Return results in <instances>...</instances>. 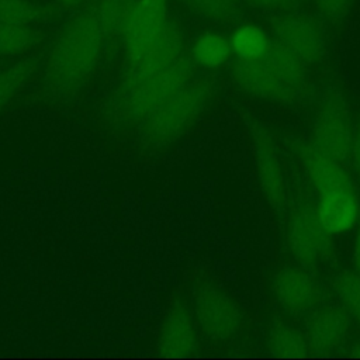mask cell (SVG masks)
<instances>
[{"label":"cell","mask_w":360,"mask_h":360,"mask_svg":"<svg viewBox=\"0 0 360 360\" xmlns=\"http://www.w3.org/2000/svg\"><path fill=\"white\" fill-rule=\"evenodd\" d=\"M271 291L278 307L291 316H307L318 307L322 290L311 269L301 264L280 267L271 278Z\"/></svg>","instance_id":"obj_10"},{"label":"cell","mask_w":360,"mask_h":360,"mask_svg":"<svg viewBox=\"0 0 360 360\" xmlns=\"http://www.w3.org/2000/svg\"><path fill=\"white\" fill-rule=\"evenodd\" d=\"M285 243L295 262L311 270L326 263L335 250L332 235L322 226L316 207L307 200L297 202L290 212Z\"/></svg>","instance_id":"obj_6"},{"label":"cell","mask_w":360,"mask_h":360,"mask_svg":"<svg viewBox=\"0 0 360 360\" xmlns=\"http://www.w3.org/2000/svg\"><path fill=\"white\" fill-rule=\"evenodd\" d=\"M181 3L194 15L212 22H229L236 18L240 8V0H181Z\"/></svg>","instance_id":"obj_23"},{"label":"cell","mask_w":360,"mask_h":360,"mask_svg":"<svg viewBox=\"0 0 360 360\" xmlns=\"http://www.w3.org/2000/svg\"><path fill=\"white\" fill-rule=\"evenodd\" d=\"M195 319L183 304H174L162 322L158 335V350L166 357H184L198 349Z\"/></svg>","instance_id":"obj_13"},{"label":"cell","mask_w":360,"mask_h":360,"mask_svg":"<svg viewBox=\"0 0 360 360\" xmlns=\"http://www.w3.org/2000/svg\"><path fill=\"white\" fill-rule=\"evenodd\" d=\"M316 15L330 24L342 22L357 0H309Z\"/></svg>","instance_id":"obj_25"},{"label":"cell","mask_w":360,"mask_h":360,"mask_svg":"<svg viewBox=\"0 0 360 360\" xmlns=\"http://www.w3.org/2000/svg\"><path fill=\"white\" fill-rule=\"evenodd\" d=\"M138 0H96L93 10L110 35H120Z\"/></svg>","instance_id":"obj_24"},{"label":"cell","mask_w":360,"mask_h":360,"mask_svg":"<svg viewBox=\"0 0 360 360\" xmlns=\"http://www.w3.org/2000/svg\"><path fill=\"white\" fill-rule=\"evenodd\" d=\"M352 316L342 304L318 305L307 315L305 339L312 353L326 354L342 346L350 330Z\"/></svg>","instance_id":"obj_12"},{"label":"cell","mask_w":360,"mask_h":360,"mask_svg":"<svg viewBox=\"0 0 360 360\" xmlns=\"http://www.w3.org/2000/svg\"><path fill=\"white\" fill-rule=\"evenodd\" d=\"M307 65L273 41L267 52L253 60L236 59L231 75L236 87L264 101L294 104L308 90Z\"/></svg>","instance_id":"obj_2"},{"label":"cell","mask_w":360,"mask_h":360,"mask_svg":"<svg viewBox=\"0 0 360 360\" xmlns=\"http://www.w3.org/2000/svg\"><path fill=\"white\" fill-rule=\"evenodd\" d=\"M271 38L307 66L318 65L328 53L325 21L309 13H280L271 24Z\"/></svg>","instance_id":"obj_7"},{"label":"cell","mask_w":360,"mask_h":360,"mask_svg":"<svg viewBox=\"0 0 360 360\" xmlns=\"http://www.w3.org/2000/svg\"><path fill=\"white\" fill-rule=\"evenodd\" d=\"M267 350L280 357H302L309 349L304 332L283 321H274L266 338Z\"/></svg>","instance_id":"obj_18"},{"label":"cell","mask_w":360,"mask_h":360,"mask_svg":"<svg viewBox=\"0 0 360 360\" xmlns=\"http://www.w3.org/2000/svg\"><path fill=\"white\" fill-rule=\"evenodd\" d=\"M193 315L202 333L217 342L233 339L243 323V315L236 301L214 284H202L195 290Z\"/></svg>","instance_id":"obj_9"},{"label":"cell","mask_w":360,"mask_h":360,"mask_svg":"<svg viewBox=\"0 0 360 360\" xmlns=\"http://www.w3.org/2000/svg\"><path fill=\"white\" fill-rule=\"evenodd\" d=\"M232 53L239 60H253L263 56L273 44L271 35L256 22H242L229 35Z\"/></svg>","instance_id":"obj_17"},{"label":"cell","mask_w":360,"mask_h":360,"mask_svg":"<svg viewBox=\"0 0 360 360\" xmlns=\"http://www.w3.org/2000/svg\"><path fill=\"white\" fill-rule=\"evenodd\" d=\"M229 37L219 31L200 32L190 45L188 56L194 66L215 70L226 65L232 56Z\"/></svg>","instance_id":"obj_16"},{"label":"cell","mask_w":360,"mask_h":360,"mask_svg":"<svg viewBox=\"0 0 360 360\" xmlns=\"http://www.w3.org/2000/svg\"><path fill=\"white\" fill-rule=\"evenodd\" d=\"M211 98V83L202 77H193L142 122L143 143L158 148L176 142L198 121Z\"/></svg>","instance_id":"obj_4"},{"label":"cell","mask_w":360,"mask_h":360,"mask_svg":"<svg viewBox=\"0 0 360 360\" xmlns=\"http://www.w3.org/2000/svg\"><path fill=\"white\" fill-rule=\"evenodd\" d=\"M246 1L253 7L264 11L284 13V11L294 10L301 0H246Z\"/></svg>","instance_id":"obj_27"},{"label":"cell","mask_w":360,"mask_h":360,"mask_svg":"<svg viewBox=\"0 0 360 360\" xmlns=\"http://www.w3.org/2000/svg\"><path fill=\"white\" fill-rule=\"evenodd\" d=\"M52 14V7L35 0H0V21L35 25Z\"/></svg>","instance_id":"obj_21"},{"label":"cell","mask_w":360,"mask_h":360,"mask_svg":"<svg viewBox=\"0 0 360 360\" xmlns=\"http://www.w3.org/2000/svg\"><path fill=\"white\" fill-rule=\"evenodd\" d=\"M347 160L350 162V167L354 179L360 184V120L354 124V128H353V136H352Z\"/></svg>","instance_id":"obj_26"},{"label":"cell","mask_w":360,"mask_h":360,"mask_svg":"<svg viewBox=\"0 0 360 360\" xmlns=\"http://www.w3.org/2000/svg\"><path fill=\"white\" fill-rule=\"evenodd\" d=\"M37 69V62L31 58L21 59L6 68H0V112L25 87Z\"/></svg>","instance_id":"obj_20"},{"label":"cell","mask_w":360,"mask_h":360,"mask_svg":"<svg viewBox=\"0 0 360 360\" xmlns=\"http://www.w3.org/2000/svg\"><path fill=\"white\" fill-rule=\"evenodd\" d=\"M193 68L190 56L183 55L172 65L155 72H127L111 100V112L120 121L142 124L194 77Z\"/></svg>","instance_id":"obj_3"},{"label":"cell","mask_w":360,"mask_h":360,"mask_svg":"<svg viewBox=\"0 0 360 360\" xmlns=\"http://www.w3.org/2000/svg\"><path fill=\"white\" fill-rule=\"evenodd\" d=\"M297 152L307 180L316 194L338 188L356 190L354 181L342 162L321 153L309 142L298 143Z\"/></svg>","instance_id":"obj_14"},{"label":"cell","mask_w":360,"mask_h":360,"mask_svg":"<svg viewBox=\"0 0 360 360\" xmlns=\"http://www.w3.org/2000/svg\"><path fill=\"white\" fill-rule=\"evenodd\" d=\"M353 267L360 274V226L356 232L353 242Z\"/></svg>","instance_id":"obj_29"},{"label":"cell","mask_w":360,"mask_h":360,"mask_svg":"<svg viewBox=\"0 0 360 360\" xmlns=\"http://www.w3.org/2000/svg\"><path fill=\"white\" fill-rule=\"evenodd\" d=\"M349 354H350V356H360V342H357V343H354L353 346H350Z\"/></svg>","instance_id":"obj_30"},{"label":"cell","mask_w":360,"mask_h":360,"mask_svg":"<svg viewBox=\"0 0 360 360\" xmlns=\"http://www.w3.org/2000/svg\"><path fill=\"white\" fill-rule=\"evenodd\" d=\"M315 207L322 226L330 235L345 233L359 221L360 202L356 190L338 188L321 193Z\"/></svg>","instance_id":"obj_15"},{"label":"cell","mask_w":360,"mask_h":360,"mask_svg":"<svg viewBox=\"0 0 360 360\" xmlns=\"http://www.w3.org/2000/svg\"><path fill=\"white\" fill-rule=\"evenodd\" d=\"M250 142L262 195L276 212H283L288 205V188L276 139L263 122L252 121Z\"/></svg>","instance_id":"obj_8"},{"label":"cell","mask_w":360,"mask_h":360,"mask_svg":"<svg viewBox=\"0 0 360 360\" xmlns=\"http://www.w3.org/2000/svg\"><path fill=\"white\" fill-rule=\"evenodd\" d=\"M53 4L62 10H77L83 7L89 0H52Z\"/></svg>","instance_id":"obj_28"},{"label":"cell","mask_w":360,"mask_h":360,"mask_svg":"<svg viewBox=\"0 0 360 360\" xmlns=\"http://www.w3.org/2000/svg\"><path fill=\"white\" fill-rule=\"evenodd\" d=\"M41 41L35 25L0 21V58L21 56L34 49Z\"/></svg>","instance_id":"obj_19"},{"label":"cell","mask_w":360,"mask_h":360,"mask_svg":"<svg viewBox=\"0 0 360 360\" xmlns=\"http://www.w3.org/2000/svg\"><path fill=\"white\" fill-rule=\"evenodd\" d=\"M332 290L360 329V274L356 270H340L332 278Z\"/></svg>","instance_id":"obj_22"},{"label":"cell","mask_w":360,"mask_h":360,"mask_svg":"<svg viewBox=\"0 0 360 360\" xmlns=\"http://www.w3.org/2000/svg\"><path fill=\"white\" fill-rule=\"evenodd\" d=\"M108 37L93 7L70 17L53 38L44 60L48 93L62 100L75 97L98 68Z\"/></svg>","instance_id":"obj_1"},{"label":"cell","mask_w":360,"mask_h":360,"mask_svg":"<svg viewBox=\"0 0 360 360\" xmlns=\"http://www.w3.org/2000/svg\"><path fill=\"white\" fill-rule=\"evenodd\" d=\"M169 0H138L120 32L128 65L135 62L169 22Z\"/></svg>","instance_id":"obj_11"},{"label":"cell","mask_w":360,"mask_h":360,"mask_svg":"<svg viewBox=\"0 0 360 360\" xmlns=\"http://www.w3.org/2000/svg\"><path fill=\"white\" fill-rule=\"evenodd\" d=\"M354 124L345 94L338 87H325L315 103L309 143L342 163L349 158Z\"/></svg>","instance_id":"obj_5"}]
</instances>
